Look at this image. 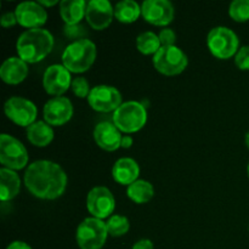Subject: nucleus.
Instances as JSON below:
<instances>
[{"label": "nucleus", "instance_id": "nucleus-1", "mask_svg": "<svg viewBox=\"0 0 249 249\" xmlns=\"http://www.w3.org/2000/svg\"><path fill=\"white\" fill-rule=\"evenodd\" d=\"M26 189L34 197L53 201L62 196L67 187V175L60 164L53 160H36L24 173Z\"/></svg>", "mask_w": 249, "mask_h": 249}, {"label": "nucleus", "instance_id": "nucleus-2", "mask_svg": "<svg viewBox=\"0 0 249 249\" xmlns=\"http://www.w3.org/2000/svg\"><path fill=\"white\" fill-rule=\"evenodd\" d=\"M53 44V36L48 29H27L17 39L16 51L18 57L24 62L36 63L51 53Z\"/></svg>", "mask_w": 249, "mask_h": 249}, {"label": "nucleus", "instance_id": "nucleus-3", "mask_svg": "<svg viewBox=\"0 0 249 249\" xmlns=\"http://www.w3.org/2000/svg\"><path fill=\"white\" fill-rule=\"evenodd\" d=\"M97 56V49L90 39H78L72 41L63 50L62 65L71 73H84L91 68Z\"/></svg>", "mask_w": 249, "mask_h": 249}, {"label": "nucleus", "instance_id": "nucleus-4", "mask_svg": "<svg viewBox=\"0 0 249 249\" xmlns=\"http://www.w3.org/2000/svg\"><path fill=\"white\" fill-rule=\"evenodd\" d=\"M112 122L122 133H125L126 135L138 133L147 123V111L141 102H123L113 112Z\"/></svg>", "mask_w": 249, "mask_h": 249}, {"label": "nucleus", "instance_id": "nucleus-5", "mask_svg": "<svg viewBox=\"0 0 249 249\" xmlns=\"http://www.w3.org/2000/svg\"><path fill=\"white\" fill-rule=\"evenodd\" d=\"M207 46L214 57L229 60L240 50V39L232 29L224 26L214 27L207 36Z\"/></svg>", "mask_w": 249, "mask_h": 249}, {"label": "nucleus", "instance_id": "nucleus-6", "mask_svg": "<svg viewBox=\"0 0 249 249\" xmlns=\"http://www.w3.org/2000/svg\"><path fill=\"white\" fill-rule=\"evenodd\" d=\"M108 237L107 225L96 218L84 219L75 231V241L80 249H101Z\"/></svg>", "mask_w": 249, "mask_h": 249}, {"label": "nucleus", "instance_id": "nucleus-7", "mask_svg": "<svg viewBox=\"0 0 249 249\" xmlns=\"http://www.w3.org/2000/svg\"><path fill=\"white\" fill-rule=\"evenodd\" d=\"M153 67L160 74L173 77V75L181 74L189 65L187 55L178 48L173 46H162L152 57Z\"/></svg>", "mask_w": 249, "mask_h": 249}, {"label": "nucleus", "instance_id": "nucleus-8", "mask_svg": "<svg viewBox=\"0 0 249 249\" xmlns=\"http://www.w3.org/2000/svg\"><path fill=\"white\" fill-rule=\"evenodd\" d=\"M29 156L23 143L9 134L0 135V163L4 168L21 170L28 165Z\"/></svg>", "mask_w": 249, "mask_h": 249}, {"label": "nucleus", "instance_id": "nucleus-9", "mask_svg": "<svg viewBox=\"0 0 249 249\" xmlns=\"http://www.w3.org/2000/svg\"><path fill=\"white\" fill-rule=\"evenodd\" d=\"M4 112L7 118L16 125L28 128L36 122L38 108L28 99L21 96H12L5 101Z\"/></svg>", "mask_w": 249, "mask_h": 249}, {"label": "nucleus", "instance_id": "nucleus-10", "mask_svg": "<svg viewBox=\"0 0 249 249\" xmlns=\"http://www.w3.org/2000/svg\"><path fill=\"white\" fill-rule=\"evenodd\" d=\"M87 209L92 218H109L116 209V198L111 190L105 186H96L91 189L87 197Z\"/></svg>", "mask_w": 249, "mask_h": 249}, {"label": "nucleus", "instance_id": "nucleus-11", "mask_svg": "<svg viewBox=\"0 0 249 249\" xmlns=\"http://www.w3.org/2000/svg\"><path fill=\"white\" fill-rule=\"evenodd\" d=\"M90 107L100 113L114 112L123 102L122 94L117 88L112 85H96L90 91L88 97Z\"/></svg>", "mask_w": 249, "mask_h": 249}, {"label": "nucleus", "instance_id": "nucleus-12", "mask_svg": "<svg viewBox=\"0 0 249 249\" xmlns=\"http://www.w3.org/2000/svg\"><path fill=\"white\" fill-rule=\"evenodd\" d=\"M141 14L150 24L165 28L174 19L175 9L168 0H146L141 5Z\"/></svg>", "mask_w": 249, "mask_h": 249}, {"label": "nucleus", "instance_id": "nucleus-13", "mask_svg": "<svg viewBox=\"0 0 249 249\" xmlns=\"http://www.w3.org/2000/svg\"><path fill=\"white\" fill-rule=\"evenodd\" d=\"M71 72L63 65H51L46 68L43 75L44 90L53 96H62L72 85Z\"/></svg>", "mask_w": 249, "mask_h": 249}, {"label": "nucleus", "instance_id": "nucleus-14", "mask_svg": "<svg viewBox=\"0 0 249 249\" xmlns=\"http://www.w3.org/2000/svg\"><path fill=\"white\" fill-rule=\"evenodd\" d=\"M73 112V105L68 97H53L44 105V121L51 126H61L71 121Z\"/></svg>", "mask_w": 249, "mask_h": 249}, {"label": "nucleus", "instance_id": "nucleus-15", "mask_svg": "<svg viewBox=\"0 0 249 249\" xmlns=\"http://www.w3.org/2000/svg\"><path fill=\"white\" fill-rule=\"evenodd\" d=\"M17 22L19 26L28 29L41 28L48 21V12L45 7L38 1L19 2L15 9Z\"/></svg>", "mask_w": 249, "mask_h": 249}, {"label": "nucleus", "instance_id": "nucleus-16", "mask_svg": "<svg viewBox=\"0 0 249 249\" xmlns=\"http://www.w3.org/2000/svg\"><path fill=\"white\" fill-rule=\"evenodd\" d=\"M114 6L108 0H90L87 6L85 19L95 31H104L112 23Z\"/></svg>", "mask_w": 249, "mask_h": 249}, {"label": "nucleus", "instance_id": "nucleus-17", "mask_svg": "<svg viewBox=\"0 0 249 249\" xmlns=\"http://www.w3.org/2000/svg\"><path fill=\"white\" fill-rule=\"evenodd\" d=\"M94 140L100 148L107 152H114L121 148L122 131L113 124V122H101L94 128Z\"/></svg>", "mask_w": 249, "mask_h": 249}, {"label": "nucleus", "instance_id": "nucleus-18", "mask_svg": "<svg viewBox=\"0 0 249 249\" xmlns=\"http://www.w3.org/2000/svg\"><path fill=\"white\" fill-rule=\"evenodd\" d=\"M28 72V63L24 62L18 56H14L2 62L0 67V78L6 84L17 85L26 79Z\"/></svg>", "mask_w": 249, "mask_h": 249}, {"label": "nucleus", "instance_id": "nucleus-19", "mask_svg": "<svg viewBox=\"0 0 249 249\" xmlns=\"http://www.w3.org/2000/svg\"><path fill=\"white\" fill-rule=\"evenodd\" d=\"M139 175H140V165L133 158H119L112 168V178L114 181L126 187L139 180Z\"/></svg>", "mask_w": 249, "mask_h": 249}, {"label": "nucleus", "instance_id": "nucleus-20", "mask_svg": "<svg viewBox=\"0 0 249 249\" xmlns=\"http://www.w3.org/2000/svg\"><path fill=\"white\" fill-rule=\"evenodd\" d=\"M88 2L84 0H62L60 2V16L67 26L79 24L85 18Z\"/></svg>", "mask_w": 249, "mask_h": 249}, {"label": "nucleus", "instance_id": "nucleus-21", "mask_svg": "<svg viewBox=\"0 0 249 249\" xmlns=\"http://www.w3.org/2000/svg\"><path fill=\"white\" fill-rule=\"evenodd\" d=\"M21 191V179L15 170L2 167L0 169V199L7 202L14 199Z\"/></svg>", "mask_w": 249, "mask_h": 249}, {"label": "nucleus", "instance_id": "nucleus-22", "mask_svg": "<svg viewBox=\"0 0 249 249\" xmlns=\"http://www.w3.org/2000/svg\"><path fill=\"white\" fill-rule=\"evenodd\" d=\"M53 129L45 121H36L27 128V139L36 147H46L53 140Z\"/></svg>", "mask_w": 249, "mask_h": 249}, {"label": "nucleus", "instance_id": "nucleus-23", "mask_svg": "<svg viewBox=\"0 0 249 249\" xmlns=\"http://www.w3.org/2000/svg\"><path fill=\"white\" fill-rule=\"evenodd\" d=\"M126 196L136 204L147 203L155 196V189L150 181L139 179L126 187Z\"/></svg>", "mask_w": 249, "mask_h": 249}, {"label": "nucleus", "instance_id": "nucleus-24", "mask_svg": "<svg viewBox=\"0 0 249 249\" xmlns=\"http://www.w3.org/2000/svg\"><path fill=\"white\" fill-rule=\"evenodd\" d=\"M142 16L141 6L134 0H122L114 5V17L121 23H134Z\"/></svg>", "mask_w": 249, "mask_h": 249}, {"label": "nucleus", "instance_id": "nucleus-25", "mask_svg": "<svg viewBox=\"0 0 249 249\" xmlns=\"http://www.w3.org/2000/svg\"><path fill=\"white\" fill-rule=\"evenodd\" d=\"M162 48L160 36L153 32H143L136 38V49L142 55H155Z\"/></svg>", "mask_w": 249, "mask_h": 249}, {"label": "nucleus", "instance_id": "nucleus-26", "mask_svg": "<svg viewBox=\"0 0 249 249\" xmlns=\"http://www.w3.org/2000/svg\"><path fill=\"white\" fill-rule=\"evenodd\" d=\"M107 231H108V235L112 237H122V236L126 235L130 230V223H129V219L126 216L118 215V214H114V215L109 216L107 219Z\"/></svg>", "mask_w": 249, "mask_h": 249}, {"label": "nucleus", "instance_id": "nucleus-27", "mask_svg": "<svg viewBox=\"0 0 249 249\" xmlns=\"http://www.w3.org/2000/svg\"><path fill=\"white\" fill-rule=\"evenodd\" d=\"M229 15L236 22L249 21V0H235L231 2Z\"/></svg>", "mask_w": 249, "mask_h": 249}, {"label": "nucleus", "instance_id": "nucleus-28", "mask_svg": "<svg viewBox=\"0 0 249 249\" xmlns=\"http://www.w3.org/2000/svg\"><path fill=\"white\" fill-rule=\"evenodd\" d=\"M71 89H72L73 94L75 95L79 99H85V97H89L90 91V84L88 82V79L85 77H77L73 79L72 85H71Z\"/></svg>", "mask_w": 249, "mask_h": 249}, {"label": "nucleus", "instance_id": "nucleus-29", "mask_svg": "<svg viewBox=\"0 0 249 249\" xmlns=\"http://www.w3.org/2000/svg\"><path fill=\"white\" fill-rule=\"evenodd\" d=\"M235 63L238 70L249 71V45L240 48L235 56Z\"/></svg>", "mask_w": 249, "mask_h": 249}, {"label": "nucleus", "instance_id": "nucleus-30", "mask_svg": "<svg viewBox=\"0 0 249 249\" xmlns=\"http://www.w3.org/2000/svg\"><path fill=\"white\" fill-rule=\"evenodd\" d=\"M162 46H173L177 41V34L172 28H163L158 34Z\"/></svg>", "mask_w": 249, "mask_h": 249}, {"label": "nucleus", "instance_id": "nucleus-31", "mask_svg": "<svg viewBox=\"0 0 249 249\" xmlns=\"http://www.w3.org/2000/svg\"><path fill=\"white\" fill-rule=\"evenodd\" d=\"M16 23H18V22H17V17L15 11L5 12V14H2L1 17H0V24H1V27H4V28L14 27Z\"/></svg>", "mask_w": 249, "mask_h": 249}, {"label": "nucleus", "instance_id": "nucleus-32", "mask_svg": "<svg viewBox=\"0 0 249 249\" xmlns=\"http://www.w3.org/2000/svg\"><path fill=\"white\" fill-rule=\"evenodd\" d=\"M83 27H80L79 24H74V26H67V24H65V34L67 36H70V38H73L75 39V40H78L77 38H79L80 34L83 33ZM79 39H84V38H79Z\"/></svg>", "mask_w": 249, "mask_h": 249}, {"label": "nucleus", "instance_id": "nucleus-33", "mask_svg": "<svg viewBox=\"0 0 249 249\" xmlns=\"http://www.w3.org/2000/svg\"><path fill=\"white\" fill-rule=\"evenodd\" d=\"M131 249H155V246H153V242L151 240L142 238V240H139L138 242L134 243Z\"/></svg>", "mask_w": 249, "mask_h": 249}, {"label": "nucleus", "instance_id": "nucleus-34", "mask_svg": "<svg viewBox=\"0 0 249 249\" xmlns=\"http://www.w3.org/2000/svg\"><path fill=\"white\" fill-rule=\"evenodd\" d=\"M6 249H32V247L23 241H14L7 246Z\"/></svg>", "mask_w": 249, "mask_h": 249}, {"label": "nucleus", "instance_id": "nucleus-35", "mask_svg": "<svg viewBox=\"0 0 249 249\" xmlns=\"http://www.w3.org/2000/svg\"><path fill=\"white\" fill-rule=\"evenodd\" d=\"M133 138H131L130 135H125L123 136V139H122V143H121V147L124 148V150H126V148H130L131 146H133Z\"/></svg>", "mask_w": 249, "mask_h": 249}, {"label": "nucleus", "instance_id": "nucleus-36", "mask_svg": "<svg viewBox=\"0 0 249 249\" xmlns=\"http://www.w3.org/2000/svg\"><path fill=\"white\" fill-rule=\"evenodd\" d=\"M38 2L39 4L41 5V6L43 7H53V6H55V5H57L58 4V0H38Z\"/></svg>", "mask_w": 249, "mask_h": 249}, {"label": "nucleus", "instance_id": "nucleus-37", "mask_svg": "<svg viewBox=\"0 0 249 249\" xmlns=\"http://www.w3.org/2000/svg\"><path fill=\"white\" fill-rule=\"evenodd\" d=\"M246 145H247V147L249 150V131L247 134H246Z\"/></svg>", "mask_w": 249, "mask_h": 249}, {"label": "nucleus", "instance_id": "nucleus-38", "mask_svg": "<svg viewBox=\"0 0 249 249\" xmlns=\"http://www.w3.org/2000/svg\"><path fill=\"white\" fill-rule=\"evenodd\" d=\"M247 173H248V178H249V163H248V167H247Z\"/></svg>", "mask_w": 249, "mask_h": 249}]
</instances>
